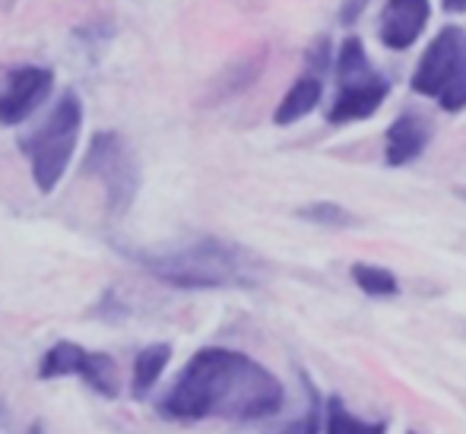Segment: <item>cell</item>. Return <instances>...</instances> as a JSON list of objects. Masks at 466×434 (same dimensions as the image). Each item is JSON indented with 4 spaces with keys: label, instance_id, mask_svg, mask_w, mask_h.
<instances>
[{
    "label": "cell",
    "instance_id": "6da1fadb",
    "mask_svg": "<svg viewBox=\"0 0 466 434\" xmlns=\"http://www.w3.org/2000/svg\"><path fill=\"white\" fill-rule=\"evenodd\" d=\"M286 403L282 380L270 368L235 348L207 346L190 355L175 384L162 397V416L178 422H260L273 419Z\"/></svg>",
    "mask_w": 466,
    "mask_h": 434
},
{
    "label": "cell",
    "instance_id": "7a4b0ae2",
    "mask_svg": "<svg viewBox=\"0 0 466 434\" xmlns=\"http://www.w3.org/2000/svg\"><path fill=\"white\" fill-rule=\"evenodd\" d=\"M153 279L172 288H251L264 276V263L248 247L222 238H197L162 251H127Z\"/></svg>",
    "mask_w": 466,
    "mask_h": 434
},
{
    "label": "cell",
    "instance_id": "3957f363",
    "mask_svg": "<svg viewBox=\"0 0 466 434\" xmlns=\"http://www.w3.org/2000/svg\"><path fill=\"white\" fill-rule=\"evenodd\" d=\"M83 134V102L76 92H64L57 98V105L48 111L42 124L32 134L19 136V149H23L25 162H29L32 181L42 194L61 184V177L67 175L70 162H74L76 143Z\"/></svg>",
    "mask_w": 466,
    "mask_h": 434
},
{
    "label": "cell",
    "instance_id": "277c9868",
    "mask_svg": "<svg viewBox=\"0 0 466 434\" xmlns=\"http://www.w3.org/2000/svg\"><path fill=\"white\" fill-rule=\"evenodd\" d=\"M333 74H337V96L327 111V121L343 127V124L369 121L390 96V80L371 64L362 38H343L337 57H333Z\"/></svg>",
    "mask_w": 466,
    "mask_h": 434
},
{
    "label": "cell",
    "instance_id": "5b68a950",
    "mask_svg": "<svg viewBox=\"0 0 466 434\" xmlns=\"http://www.w3.org/2000/svg\"><path fill=\"white\" fill-rule=\"evenodd\" d=\"M410 86L451 115L466 108V32L461 25L438 29L412 70Z\"/></svg>",
    "mask_w": 466,
    "mask_h": 434
},
{
    "label": "cell",
    "instance_id": "8992f818",
    "mask_svg": "<svg viewBox=\"0 0 466 434\" xmlns=\"http://www.w3.org/2000/svg\"><path fill=\"white\" fill-rule=\"evenodd\" d=\"M83 175L102 184L105 209L115 219H121L140 194V166H137L127 140L117 130H102L89 140Z\"/></svg>",
    "mask_w": 466,
    "mask_h": 434
},
{
    "label": "cell",
    "instance_id": "52a82bcc",
    "mask_svg": "<svg viewBox=\"0 0 466 434\" xmlns=\"http://www.w3.org/2000/svg\"><path fill=\"white\" fill-rule=\"evenodd\" d=\"M38 378L55 380V378H83L96 393L102 397H117V368L111 355L89 352V348L67 343L61 339L45 352L42 365H38Z\"/></svg>",
    "mask_w": 466,
    "mask_h": 434
},
{
    "label": "cell",
    "instance_id": "ba28073f",
    "mask_svg": "<svg viewBox=\"0 0 466 434\" xmlns=\"http://www.w3.org/2000/svg\"><path fill=\"white\" fill-rule=\"evenodd\" d=\"M51 89H55V74L48 67H42V64L10 67L6 86L0 92V124L16 127V124L29 121L48 102Z\"/></svg>",
    "mask_w": 466,
    "mask_h": 434
},
{
    "label": "cell",
    "instance_id": "9c48e42d",
    "mask_svg": "<svg viewBox=\"0 0 466 434\" xmlns=\"http://www.w3.org/2000/svg\"><path fill=\"white\" fill-rule=\"evenodd\" d=\"M431 19V0H387L378 19V38L384 48L406 51L422 38Z\"/></svg>",
    "mask_w": 466,
    "mask_h": 434
},
{
    "label": "cell",
    "instance_id": "30bf717a",
    "mask_svg": "<svg viewBox=\"0 0 466 434\" xmlns=\"http://www.w3.org/2000/svg\"><path fill=\"white\" fill-rule=\"evenodd\" d=\"M431 140V124L419 111H403L400 117H393V124L384 134V162L390 168H403L410 162H416L425 153Z\"/></svg>",
    "mask_w": 466,
    "mask_h": 434
},
{
    "label": "cell",
    "instance_id": "8fae6325",
    "mask_svg": "<svg viewBox=\"0 0 466 434\" xmlns=\"http://www.w3.org/2000/svg\"><path fill=\"white\" fill-rule=\"evenodd\" d=\"M320 98H324V76L301 74L299 80L289 86L286 96L279 98L277 111H273V121H277L279 127H289V124L311 115V111L320 105Z\"/></svg>",
    "mask_w": 466,
    "mask_h": 434
},
{
    "label": "cell",
    "instance_id": "7c38bea8",
    "mask_svg": "<svg viewBox=\"0 0 466 434\" xmlns=\"http://www.w3.org/2000/svg\"><path fill=\"white\" fill-rule=\"evenodd\" d=\"M267 55H270L267 48H254L251 55H245V57H238V61L228 64V67L222 70L219 76H216L213 96H209V102H222V98L241 96L245 89H251L254 83H258V76L264 74Z\"/></svg>",
    "mask_w": 466,
    "mask_h": 434
},
{
    "label": "cell",
    "instance_id": "4fadbf2b",
    "mask_svg": "<svg viewBox=\"0 0 466 434\" xmlns=\"http://www.w3.org/2000/svg\"><path fill=\"white\" fill-rule=\"evenodd\" d=\"M168 358H172V346L168 343H153L137 352V358H134V393L137 397H147V393L153 390L159 374L166 371Z\"/></svg>",
    "mask_w": 466,
    "mask_h": 434
},
{
    "label": "cell",
    "instance_id": "5bb4252c",
    "mask_svg": "<svg viewBox=\"0 0 466 434\" xmlns=\"http://www.w3.org/2000/svg\"><path fill=\"white\" fill-rule=\"evenodd\" d=\"M324 434H387V422H369L346 409L339 397H333L324 409Z\"/></svg>",
    "mask_w": 466,
    "mask_h": 434
},
{
    "label": "cell",
    "instance_id": "9a60e30c",
    "mask_svg": "<svg viewBox=\"0 0 466 434\" xmlns=\"http://www.w3.org/2000/svg\"><path fill=\"white\" fill-rule=\"evenodd\" d=\"M350 276L371 298H393V295H400V279L387 267H378V263H352Z\"/></svg>",
    "mask_w": 466,
    "mask_h": 434
},
{
    "label": "cell",
    "instance_id": "2e32d148",
    "mask_svg": "<svg viewBox=\"0 0 466 434\" xmlns=\"http://www.w3.org/2000/svg\"><path fill=\"white\" fill-rule=\"evenodd\" d=\"M295 216L305 222H314V226H324V228H356L359 226V216L350 213L346 207L330 200H318V203H308V207L295 209Z\"/></svg>",
    "mask_w": 466,
    "mask_h": 434
},
{
    "label": "cell",
    "instance_id": "e0dca14e",
    "mask_svg": "<svg viewBox=\"0 0 466 434\" xmlns=\"http://www.w3.org/2000/svg\"><path fill=\"white\" fill-rule=\"evenodd\" d=\"M333 42H330V35H320V38H314L311 45H308V51H305V74H314V76H324L327 70L333 67Z\"/></svg>",
    "mask_w": 466,
    "mask_h": 434
},
{
    "label": "cell",
    "instance_id": "ac0fdd59",
    "mask_svg": "<svg viewBox=\"0 0 466 434\" xmlns=\"http://www.w3.org/2000/svg\"><path fill=\"white\" fill-rule=\"evenodd\" d=\"M369 4H371V0H343V4H339V10H337L339 25H356L359 16L369 10Z\"/></svg>",
    "mask_w": 466,
    "mask_h": 434
},
{
    "label": "cell",
    "instance_id": "d6986e66",
    "mask_svg": "<svg viewBox=\"0 0 466 434\" xmlns=\"http://www.w3.org/2000/svg\"><path fill=\"white\" fill-rule=\"evenodd\" d=\"M83 38H86V45L89 42H96V45H102V42H108L111 38V25L105 23V19H98V23H86L83 29H76Z\"/></svg>",
    "mask_w": 466,
    "mask_h": 434
},
{
    "label": "cell",
    "instance_id": "ffe728a7",
    "mask_svg": "<svg viewBox=\"0 0 466 434\" xmlns=\"http://www.w3.org/2000/svg\"><path fill=\"white\" fill-rule=\"evenodd\" d=\"M441 6L448 13H466V0H441Z\"/></svg>",
    "mask_w": 466,
    "mask_h": 434
},
{
    "label": "cell",
    "instance_id": "44dd1931",
    "mask_svg": "<svg viewBox=\"0 0 466 434\" xmlns=\"http://www.w3.org/2000/svg\"><path fill=\"white\" fill-rule=\"evenodd\" d=\"M25 434H45V425L42 422H32L29 429H25Z\"/></svg>",
    "mask_w": 466,
    "mask_h": 434
},
{
    "label": "cell",
    "instance_id": "7402d4cb",
    "mask_svg": "<svg viewBox=\"0 0 466 434\" xmlns=\"http://www.w3.org/2000/svg\"><path fill=\"white\" fill-rule=\"evenodd\" d=\"M6 76H10V67H0V92L6 86Z\"/></svg>",
    "mask_w": 466,
    "mask_h": 434
},
{
    "label": "cell",
    "instance_id": "603a6c76",
    "mask_svg": "<svg viewBox=\"0 0 466 434\" xmlns=\"http://www.w3.org/2000/svg\"><path fill=\"white\" fill-rule=\"evenodd\" d=\"M461 197H463V200H466V187H463V190H461Z\"/></svg>",
    "mask_w": 466,
    "mask_h": 434
}]
</instances>
